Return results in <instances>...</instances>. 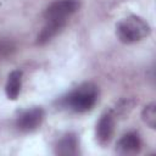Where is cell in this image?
Here are the masks:
<instances>
[{
    "label": "cell",
    "mask_w": 156,
    "mask_h": 156,
    "mask_svg": "<svg viewBox=\"0 0 156 156\" xmlns=\"http://www.w3.org/2000/svg\"><path fill=\"white\" fill-rule=\"evenodd\" d=\"M115 129V116L112 111H106L99 119L96 124V140L100 145H106L110 143Z\"/></svg>",
    "instance_id": "obj_5"
},
{
    "label": "cell",
    "mask_w": 156,
    "mask_h": 156,
    "mask_svg": "<svg viewBox=\"0 0 156 156\" xmlns=\"http://www.w3.org/2000/svg\"><path fill=\"white\" fill-rule=\"evenodd\" d=\"M80 6L79 0H56L49 5L44 12L46 21L51 20H66L67 17L74 13Z\"/></svg>",
    "instance_id": "obj_3"
},
{
    "label": "cell",
    "mask_w": 156,
    "mask_h": 156,
    "mask_svg": "<svg viewBox=\"0 0 156 156\" xmlns=\"http://www.w3.org/2000/svg\"><path fill=\"white\" fill-rule=\"evenodd\" d=\"M44 110L41 107H32L20 113L16 121V126L21 132L35 130L44 119Z\"/></svg>",
    "instance_id": "obj_4"
},
{
    "label": "cell",
    "mask_w": 156,
    "mask_h": 156,
    "mask_svg": "<svg viewBox=\"0 0 156 156\" xmlns=\"http://www.w3.org/2000/svg\"><path fill=\"white\" fill-rule=\"evenodd\" d=\"M21 87H22V71L15 69L7 77V82L5 87L6 96L10 100H16L20 95Z\"/></svg>",
    "instance_id": "obj_9"
},
{
    "label": "cell",
    "mask_w": 156,
    "mask_h": 156,
    "mask_svg": "<svg viewBox=\"0 0 156 156\" xmlns=\"http://www.w3.org/2000/svg\"><path fill=\"white\" fill-rule=\"evenodd\" d=\"M141 117L143 121L152 129L156 128V104L151 102L149 105H146L141 112Z\"/></svg>",
    "instance_id": "obj_10"
},
{
    "label": "cell",
    "mask_w": 156,
    "mask_h": 156,
    "mask_svg": "<svg viewBox=\"0 0 156 156\" xmlns=\"http://www.w3.org/2000/svg\"><path fill=\"white\" fill-rule=\"evenodd\" d=\"M66 26V20H51L46 21V24L44 28L40 30V33L37 37V44L38 45H44L49 43L54 37H56L62 28Z\"/></svg>",
    "instance_id": "obj_7"
},
{
    "label": "cell",
    "mask_w": 156,
    "mask_h": 156,
    "mask_svg": "<svg viewBox=\"0 0 156 156\" xmlns=\"http://www.w3.org/2000/svg\"><path fill=\"white\" fill-rule=\"evenodd\" d=\"M99 89L93 83H83L61 99V105L74 112H85L94 107L98 101Z\"/></svg>",
    "instance_id": "obj_1"
},
{
    "label": "cell",
    "mask_w": 156,
    "mask_h": 156,
    "mask_svg": "<svg viewBox=\"0 0 156 156\" xmlns=\"http://www.w3.org/2000/svg\"><path fill=\"white\" fill-rule=\"evenodd\" d=\"M141 149V140L136 133L124 134L117 143V152L122 155H132L139 152Z\"/></svg>",
    "instance_id": "obj_6"
},
{
    "label": "cell",
    "mask_w": 156,
    "mask_h": 156,
    "mask_svg": "<svg viewBox=\"0 0 156 156\" xmlns=\"http://www.w3.org/2000/svg\"><path fill=\"white\" fill-rule=\"evenodd\" d=\"M78 146H79V141H78L77 135L73 133H68L58 140L55 152L57 155H62V156L77 155L78 154Z\"/></svg>",
    "instance_id": "obj_8"
},
{
    "label": "cell",
    "mask_w": 156,
    "mask_h": 156,
    "mask_svg": "<svg viewBox=\"0 0 156 156\" xmlns=\"http://www.w3.org/2000/svg\"><path fill=\"white\" fill-rule=\"evenodd\" d=\"M151 32L149 23L140 16L129 15L116 26L117 38L124 44H133L146 38Z\"/></svg>",
    "instance_id": "obj_2"
}]
</instances>
